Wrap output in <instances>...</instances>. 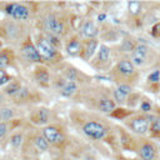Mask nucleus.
Wrapping results in <instances>:
<instances>
[{
  "instance_id": "21",
  "label": "nucleus",
  "mask_w": 160,
  "mask_h": 160,
  "mask_svg": "<svg viewBox=\"0 0 160 160\" xmlns=\"http://www.w3.org/2000/svg\"><path fill=\"white\" fill-rule=\"evenodd\" d=\"M145 61H146L145 56H141V55L135 54V52L131 54V62H132L134 66H141V65L145 64Z\"/></svg>"
},
{
  "instance_id": "37",
  "label": "nucleus",
  "mask_w": 160,
  "mask_h": 160,
  "mask_svg": "<svg viewBox=\"0 0 160 160\" xmlns=\"http://www.w3.org/2000/svg\"><path fill=\"white\" fill-rule=\"evenodd\" d=\"M151 130L152 131H160V119H155L152 125H151Z\"/></svg>"
},
{
  "instance_id": "23",
  "label": "nucleus",
  "mask_w": 160,
  "mask_h": 160,
  "mask_svg": "<svg viewBox=\"0 0 160 160\" xmlns=\"http://www.w3.org/2000/svg\"><path fill=\"white\" fill-rule=\"evenodd\" d=\"M128 6H129L130 14H132V15L139 14V11H140V9H141V4H140L139 1H130V2L128 4Z\"/></svg>"
},
{
  "instance_id": "12",
  "label": "nucleus",
  "mask_w": 160,
  "mask_h": 160,
  "mask_svg": "<svg viewBox=\"0 0 160 160\" xmlns=\"http://www.w3.org/2000/svg\"><path fill=\"white\" fill-rule=\"evenodd\" d=\"M99 109L102 112H111L115 109V102L109 98H102L99 101Z\"/></svg>"
},
{
  "instance_id": "32",
  "label": "nucleus",
  "mask_w": 160,
  "mask_h": 160,
  "mask_svg": "<svg viewBox=\"0 0 160 160\" xmlns=\"http://www.w3.org/2000/svg\"><path fill=\"white\" fill-rule=\"evenodd\" d=\"M118 89H119L122 94H125L126 96H129V95L131 94V86L128 85V84H120V85L118 86Z\"/></svg>"
},
{
  "instance_id": "16",
  "label": "nucleus",
  "mask_w": 160,
  "mask_h": 160,
  "mask_svg": "<svg viewBox=\"0 0 160 160\" xmlns=\"http://www.w3.org/2000/svg\"><path fill=\"white\" fill-rule=\"evenodd\" d=\"M22 86L18 82V81H10L6 86H5V89H4V91H5V94H8V95H11V96H14L20 89H21Z\"/></svg>"
},
{
  "instance_id": "19",
  "label": "nucleus",
  "mask_w": 160,
  "mask_h": 160,
  "mask_svg": "<svg viewBox=\"0 0 160 160\" xmlns=\"http://www.w3.org/2000/svg\"><path fill=\"white\" fill-rule=\"evenodd\" d=\"M35 145L40 151H45L49 148V141L44 136H36L35 138Z\"/></svg>"
},
{
  "instance_id": "34",
  "label": "nucleus",
  "mask_w": 160,
  "mask_h": 160,
  "mask_svg": "<svg viewBox=\"0 0 160 160\" xmlns=\"http://www.w3.org/2000/svg\"><path fill=\"white\" fill-rule=\"evenodd\" d=\"M151 34H152V36H155V38L160 36V22H156V24L152 26V29H151Z\"/></svg>"
},
{
  "instance_id": "2",
  "label": "nucleus",
  "mask_w": 160,
  "mask_h": 160,
  "mask_svg": "<svg viewBox=\"0 0 160 160\" xmlns=\"http://www.w3.org/2000/svg\"><path fill=\"white\" fill-rule=\"evenodd\" d=\"M82 131L94 140H100L106 135V128L98 121H89L82 126Z\"/></svg>"
},
{
  "instance_id": "31",
  "label": "nucleus",
  "mask_w": 160,
  "mask_h": 160,
  "mask_svg": "<svg viewBox=\"0 0 160 160\" xmlns=\"http://www.w3.org/2000/svg\"><path fill=\"white\" fill-rule=\"evenodd\" d=\"M49 41H50V44L52 45V46H55V48H58L59 45H60V40H59V36H56V35H51V34H48V38H46Z\"/></svg>"
},
{
  "instance_id": "26",
  "label": "nucleus",
  "mask_w": 160,
  "mask_h": 160,
  "mask_svg": "<svg viewBox=\"0 0 160 160\" xmlns=\"http://www.w3.org/2000/svg\"><path fill=\"white\" fill-rule=\"evenodd\" d=\"M10 142L14 148H20V145L22 142V135L21 134H14L10 139Z\"/></svg>"
},
{
  "instance_id": "1",
  "label": "nucleus",
  "mask_w": 160,
  "mask_h": 160,
  "mask_svg": "<svg viewBox=\"0 0 160 160\" xmlns=\"http://www.w3.org/2000/svg\"><path fill=\"white\" fill-rule=\"evenodd\" d=\"M44 30L48 34L51 35H61L65 30V25L62 22V20L58 19L55 15H49L45 20H44Z\"/></svg>"
},
{
  "instance_id": "20",
  "label": "nucleus",
  "mask_w": 160,
  "mask_h": 160,
  "mask_svg": "<svg viewBox=\"0 0 160 160\" xmlns=\"http://www.w3.org/2000/svg\"><path fill=\"white\" fill-rule=\"evenodd\" d=\"M35 76H36V80H39L41 82H45V84L49 82V80H50L48 71L44 70V69H38V71L35 72Z\"/></svg>"
},
{
  "instance_id": "35",
  "label": "nucleus",
  "mask_w": 160,
  "mask_h": 160,
  "mask_svg": "<svg viewBox=\"0 0 160 160\" xmlns=\"http://www.w3.org/2000/svg\"><path fill=\"white\" fill-rule=\"evenodd\" d=\"M6 132H8V125H6V122H0V139L1 138H4L5 135H6Z\"/></svg>"
},
{
  "instance_id": "3",
  "label": "nucleus",
  "mask_w": 160,
  "mask_h": 160,
  "mask_svg": "<svg viewBox=\"0 0 160 160\" xmlns=\"http://www.w3.org/2000/svg\"><path fill=\"white\" fill-rule=\"evenodd\" d=\"M36 49L41 55L42 60H50L56 55V48L50 44L46 38H39L36 41Z\"/></svg>"
},
{
  "instance_id": "18",
  "label": "nucleus",
  "mask_w": 160,
  "mask_h": 160,
  "mask_svg": "<svg viewBox=\"0 0 160 160\" xmlns=\"http://www.w3.org/2000/svg\"><path fill=\"white\" fill-rule=\"evenodd\" d=\"M14 116V111L10 108H1L0 109V120H2V122H6L8 120L12 119Z\"/></svg>"
},
{
  "instance_id": "40",
  "label": "nucleus",
  "mask_w": 160,
  "mask_h": 160,
  "mask_svg": "<svg viewBox=\"0 0 160 160\" xmlns=\"http://www.w3.org/2000/svg\"><path fill=\"white\" fill-rule=\"evenodd\" d=\"M131 160H132V159H131Z\"/></svg>"
},
{
  "instance_id": "36",
  "label": "nucleus",
  "mask_w": 160,
  "mask_h": 160,
  "mask_svg": "<svg viewBox=\"0 0 160 160\" xmlns=\"http://www.w3.org/2000/svg\"><path fill=\"white\" fill-rule=\"evenodd\" d=\"M140 109H141L142 111L148 112V111H150V110H151V104H150L149 101H142V102H141V106H140Z\"/></svg>"
},
{
  "instance_id": "28",
  "label": "nucleus",
  "mask_w": 160,
  "mask_h": 160,
  "mask_svg": "<svg viewBox=\"0 0 160 160\" xmlns=\"http://www.w3.org/2000/svg\"><path fill=\"white\" fill-rule=\"evenodd\" d=\"M29 96V90L26 89V88H21L15 95H14V98L16 99V100H24V99H26Z\"/></svg>"
},
{
  "instance_id": "13",
  "label": "nucleus",
  "mask_w": 160,
  "mask_h": 160,
  "mask_svg": "<svg viewBox=\"0 0 160 160\" xmlns=\"http://www.w3.org/2000/svg\"><path fill=\"white\" fill-rule=\"evenodd\" d=\"M96 48H98V41H96L95 39L89 40V41L86 42V45H85V49H84V58H85L86 60L90 59V58L94 55Z\"/></svg>"
},
{
  "instance_id": "5",
  "label": "nucleus",
  "mask_w": 160,
  "mask_h": 160,
  "mask_svg": "<svg viewBox=\"0 0 160 160\" xmlns=\"http://www.w3.org/2000/svg\"><path fill=\"white\" fill-rule=\"evenodd\" d=\"M149 120L142 116H136L130 121V128L134 132L139 135H144L149 131Z\"/></svg>"
},
{
  "instance_id": "6",
  "label": "nucleus",
  "mask_w": 160,
  "mask_h": 160,
  "mask_svg": "<svg viewBox=\"0 0 160 160\" xmlns=\"http://www.w3.org/2000/svg\"><path fill=\"white\" fill-rule=\"evenodd\" d=\"M21 54L30 61H35V62H40L42 61L41 55L39 54L36 46H34L31 42H26L22 48H21Z\"/></svg>"
},
{
  "instance_id": "24",
  "label": "nucleus",
  "mask_w": 160,
  "mask_h": 160,
  "mask_svg": "<svg viewBox=\"0 0 160 160\" xmlns=\"http://www.w3.org/2000/svg\"><path fill=\"white\" fill-rule=\"evenodd\" d=\"M135 44H134V41L132 40H129V39H126V40H124L122 41V44H121V50L122 51H134L135 50Z\"/></svg>"
},
{
  "instance_id": "33",
  "label": "nucleus",
  "mask_w": 160,
  "mask_h": 160,
  "mask_svg": "<svg viewBox=\"0 0 160 160\" xmlns=\"http://www.w3.org/2000/svg\"><path fill=\"white\" fill-rule=\"evenodd\" d=\"M10 81V78L6 75V72L4 70H0V86L4 84H8Z\"/></svg>"
},
{
  "instance_id": "7",
  "label": "nucleus",
  "mask_w": 160,
  "mask_h": 160,
  "mask_svg": "<svg viewBox=\"0 0 160 160\" xmlns=\"http://www.w3.org/2000/svg\"><path fill=\"white\" fill-rule=\"evenodd\" d=\"M42 136L51 144H60L62 141V135L55 126H46L42 130Z\"/></svg>"
},
{
  "instance_id": "14",
  "label": "nucleus",
  "mask_w": 160,
  "mask_h": 160,
  "mask_svg": "<svg viewBox=\"0 0 160 160\" xmlns=\"http://www.w3.org/2000/svg\"><path fill=\"white\" fill-rule=\"evenodd\" d=\"M78 90V86L74 81H66L65 85L62 86V89L60 90V94L62 96H66V98H70L75 91Z\"/></svg>"
},
{
  "instance_id": "8",
  "label": "nucleus",
  "mask_w": 160,
  "mask_h": 160,
  "mask_svg": "<svg viewBox=\"0 0 160 160\" xmlns=\"http://www.w3.org/2000/svg\"><path fill=\"white\" fill-rule=\"evenodd\" d=\"M116 70L122 76H131L135 74V66L129 60H121L116 65Z\"/></svg>"
},
{
  "instance_id": "30",
  "label": "nucleus",
  "mask_w": 160,
  "mask_h": 160,
  "mask_svg": "<svg viewBox=\"0 0 160 160\" xmlns=\"http://www.w3.org/2000/svg\"><path fill=\"white\" fill-rule=\"evenodd\" d=\"M9 61H10V59L6 54H0V70L6 68L9 65Z\"/></svg>"
},
{
  "instance_id": "29",
  "label": "nucleus",
  "mask_w": 160,
  "mask_h": 160,
  "mask_svg": "<svg viewBox=\"0 0 160 160\" xmlns=\"http://www.w3.org/2000/svg\"><path fill=\"white\" fill-rule=\"evenodd\" d=\"M148 80H149L150 82H158V81L160 80V70H154V71L149 75Z\"/></svg>"
},
{
  "instance_id": "4",
  "label": "nucleus",
  "mask_w": 160,
  "mask_h": 160,
  "mask_svg": "<svg viewBox=\"0 0 160 160\" xmlns=\"http://www.w3.org/2000/svg\"><path fill=\"white\" fill-rule=\"evenodd\" d=\"M5 11L16 20H26L29 18V9L22 4H9L5 8Z\"/></svg>"
},
{
  "instance_id": "10",
  "label": "nucleus",
  "mask_w": 160,
  "mask_h": 160,
  "mask_svg": "<svg viewBox=\"0 0 160 160\" xmlns=\"http://www.w3.org/2000/svg\"><path fill=\"white\" fill-rule=\"evenodd\" d=\"M81 34L82 36L88 38V39H94L98 34V28L95 26V24L91 21V20H88L84 22V25L81 26Z\"/></svg>"
},
{
  "instance_id": "39",
  "label": "nucleus",
  "mask_w": 160,
  "mask_h": 160,
  "mask_svg": "<svg viewBox=\"0 0 160 160\" xmlns=\"http://www.w3.org/2000/svg\"><path fill=\"white\" fill-rule=\"evenodd\" d=\"M0 48H1V41H0Z\"/></svg>"
},
{
  "instance_id": "17",
  "label": "nucleus",
  "mask_w": 160,
  "mask_h": 160,
  "mask_svg": "<svg viewBox=\"0 0 160 160\" xmlns=\"http://www.w3.org/2000/svg\"><path fill=\"white\" fill-rule=\"evenodd\" d=\"M36 121L39 124H46L49 121V110L39 109L38 112H36Z\"/></svg>"
},
{
  "instance_id": "25",
  "label": "nucleus",
  "mask_w": 160,
  "mask_h": 160,
  "mask_svg": "<svg viewBox=\"0 0 160 160\" xmlns=\"http://www.w3.org/2000/svg\"><path fill=\"white\" fill-rule=\"evenodd\" d=\"M114 99H115L116 102H119V104H124V102L126 101L128 96H126L125 94H122V92L116 88V89L114 90Z\"/></svg>"
},
{
  "instance_id": "9",
  "label": "nucleus",
  "mask_w": 160,
  "mask_h": 160,
  "mask_svg": "<svg viewBox=\"0 0 160 160\" xmlns=\"http://www.w3.org/2000/svg\"><path fill=\"white\" fill-rule=\"evenodd\" d=\"M139 155L142 160H154L155 155H156V150L154 148L152 144L150 142H145L140 146L139 149Z\"/></svg>"
},
{
  "instance_id": "22",
  "label": "nucleus",
  "mask_w": 160,
  "mask_h": 160,
  "mask_svg": "<svg viewBox=\"0 0 160 160\" xmlns=\"http://www.w3.org/2000/svg\"><path fill=\"white\" fill-rule=\"evenodd\" d=\"M132 52L139 54V55L146 58V55H148V52H149V48H148V45H145V44H138V45L135 46V50H134Z\"/></svg>"
},
{
  "instance_id": "27",
  "label": "nucleus",
  "mask_w": 160,
  "mask_h": 160,
  "mask_svg": "<svg viewBox=\"0 0 160 160\" xmlns=\"http://www.w3.org/2000/svg\"><path fill=\"white\" fill-rule=\"evenodd\" d=\"M65 75H66L68 81H74V82H75V80H76V78H78V72H76V70H75L74 68H69V69L66 70Z\"/></svg>"
},
{
  "instance_id": "38",
  "label": "nucleus",
  "mask_w": 160,
  "mask_h": 160,
  "mask_svg": "<svg viewBox=\"0 0 160 160\" xmlns=\"http://www.w3.org/2000/svg\"><path fill=\"white\" fill-rule=\"evenodd\" d=\"M106 19V15L105 14H99V16H98V20L99 21H104Z\"/></svg>"
},
{
  "instance_id": "11",
  "label": "nucleus",
  "mask_w": 160,
  "mask_h": 160,
  "mask_svg": "<svg viewBox=\"0 0 160 160\" xmlns=\"http://www.w3.org/2000/svg\"><path fill=\"white\" fill-rule=\"evenodd\" d=\"M81 50H82L81 42H80V40H78V39L70 40V41L68 42V45H66V52H68L69 55H71V56L79 55Z\"/></svg>"
},
{
  "instance_id": "15",
  "label": "nucleus",
  "mask_w": 160,
  "mask_h": 160,
  "mask_svg": "<svg viewBox=\"0 0 160 160\" xmlns=\"http://www.w3.org/2000/svg\"><path fill=\"white\" fill-rule=\"evenodd\" d=\"M110 58V49L106 45H100V49L98 51V60L101 62H106Z\"/></svg>"
}]
</instances>
